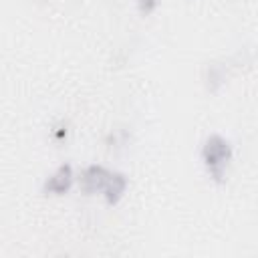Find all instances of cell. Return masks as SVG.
Returning <instances> with one entry per match:
<instances>
[{
  "instance_id": "5b68a950",
  "label": "cell",
  "mask_w": 258,
  "mask_h": 258,
  "mask_svg": "<svg viewBox=\"0 0 258 258\" xmlns=\"http://www.w3.org/2000/svg\"><path fill=\"white\" fill-rule=\"evenodd\" d=\"M226 79H228V71L224 62H208L204 71V85L210 95L220 93V89L226 85Z\"/></svg>"
},
{
  "instance_id": "7a4b0ae2",
  "label": "cell",
  "mask_w": 258,
  "mask_h": 258,
  "mask_svg": "<svg viewBox=\"0 0 258 258\" xmlns=\"http://www.w3.org/2000/svg\"><path fill=\"white\" fill-rule=\"evenodd\" d=\"M109 175H111V169H107V167L101 165V163H91V165H87V167L77 175L79 189H81L85 196H95V194L103 191V187H105Z\"/></svg>"
},
{
  "instance_id": "6da1fadb",
  "label": "cell",
  "mask_w": 258,
  "mask_h": 258,
  "mask_svg": "<svg viewBox=\"0 0 258 258\" xmlns=\"http://www.w3.org/2000/svg\"><path fill=\"white\" fill-rule=\"evenodd\" d=\"M202 163L210 175V179L214 183H224L226 181V171H228V165L234 157V151H232V143L220 135V133H212L204 139L202 143Z\"/></svg>"
},
{
  "instance_id": "3957f363",
  "label": "cell",
  "mask_w": 258,
  "mask_h": 258,
  "mask_svg": "<svg viewBox=\"0 0 258 258\" xmlns=\"http://www.w3.org/2000/svg\"><path fill=\"white\" fill-rule=\"evenodd\" d=\"M77 175L71 163H60L42 183V194L46 196H64L71 191Z\"/></svg>"
},
{
  "instance_id": "52a82bcc",
  "label": "cell",
  "mask_w": 258,
  "mask_h": 258,
  "mask_svg": "<svg viewBox=\"0 0 258 258\" xmlns=\"http://www.w3.org/2000/svg\"><path fill=\"white\" fill-rule=\"evenodd\" d=\"M67 127H69V125H67L64 121H60V123L52 129V137H54V141H58V143H60V141L67 137V133H69V129H67Z\"/></svg>"
},
{
  "instance_id": "277c9868",
  "label": "cell",
  "mask_w": 258,
  "mask_h": 258,
  "mask_svg": "<svg viewBox=\"0 0 258 258\" xmlns=\"http://www.w3.org/2000/svg\"><path fill=\"white\" fill-rule=\"evenodd\" d=\"M127 187H129V177L123 171H111V175H109V179H107V183L103 187L105 202L109 206H117L123 200Z\"/></svg>"
},
{
  "instance_id": "8992f818",
  "label": "cell",
  "mask_w": 258,
  "mask_h": 258,
  "mask_svg": "<svg viewBox=\"0 0 258 258\" xmlns=\"http://www.w3.org/2000/svg\"><path fill=\"white\" fill-rule=\"evenodd\" d=\"M159 4H161V0H137V10L141 16H149L157 10Z\"/></svg>"
}]
</instances>
